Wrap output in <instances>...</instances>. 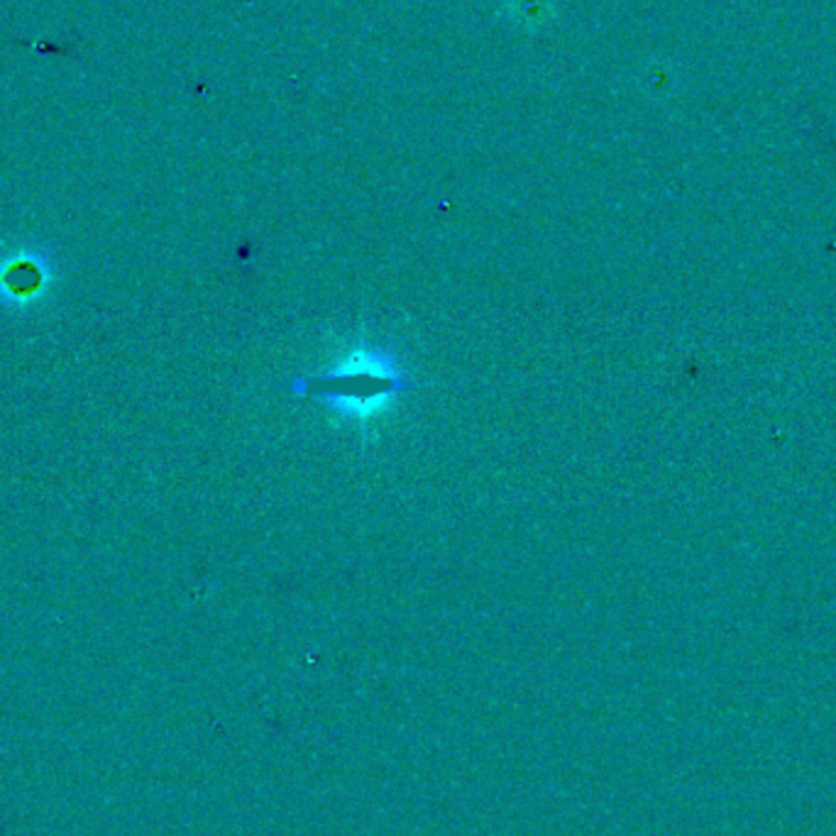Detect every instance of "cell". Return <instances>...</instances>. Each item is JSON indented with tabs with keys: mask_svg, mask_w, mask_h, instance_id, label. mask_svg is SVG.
<instances>
[{
	"mask_svg": "<svg viewBox=\"0 0 836 836\" xmlns=\"http://www.w3.org/2000/svg\"><path fill=\"white\" fill-rule=\"evenodd\" d=\"M276 389L294 397H313L335 416L355 421L362 438H368V421L374 413L387 409L401 394L416 391L419 384L411 382L409 372L401 368L397 355L389 348L360 343L329 372L294 377L279 384Z\"/></svg>",
	"mask_w": 836,
	"mask_h": 836,
	"instance_id": "1",
	"label": "cell"
}]
</instances>
